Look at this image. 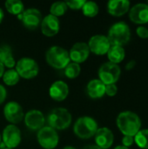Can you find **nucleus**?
I'll use <instances>...</instances> for the list:
<instances>
[{
  "instance_id": "12",
  "label": "nucleus",
  "mask_w": 148,
  "mask_h": 149,
  "mask_svg": "<svg viewBox=\"0 0 148 149\" xmlns=\"http://www.w3.org/2000/svg\"><path fill=\"white\" fill-rule=\"evenodd\" d=\"M24 120L25 126L31 130L41 129L45 122V119L43 113L37 109H32L27 112L24 115Z\"/></svg>"
},
{
  "instance_id": "17",
  "label": "nucleus",
  "mask_w": 148,
  "mask_h": 149,
  "mask_svg": "<svg viewBox=\"0 0 148 149\" xmlns=\"http://www.w3.org/2000/svg\"><path fill=\"white\" fill-rule=\"evenodd\" d=\"M113 134L107 127L98 128L95 134L96 145L101 149H108L113 143Z\"/></svg>"
},
{
  "instance_id": "31",
  "label": "nucleus",
  "mask_w": 148,
  "mask_h": 149,
  "mask_svg": "<svg viewBox=\"0 0 148 149\" xmlns=\"http://www.w3.org/2000/svg\"><path fill=\"white\" fill-rule=\"evenodd\" d=\"M137 35L141 38H148V29L144 26H140L136 30Z\"/></svg>"
},
{
  "instance_id": "36",
  "label": "nucleus",
  "mask_w": 148,
  "mask_h": 149,
  "mask_svg": "<svg viewBox=\"0 0 148 149\" xmlns=\"http://www.w3.org/2000/svg\"><path fill=\"white\" fill-rule=\"evenodd\" d=\"M3 73H4V66L2 63H0V78L3 77Z\"/></svg>"
},
{
  "instance_id": "24",
  "label": "nucleus",
  "mask_w": 148,
  "mask_h": 149,
  "mask_svg": "<svg viewBox=\"0 0 148 149\" xmlns=\"http://www.w3.org/2000/svg\"><path fill=\"white\" fill-rule=\"evenodd\" d=\"M20 79V76L17 72L15 69H8L7 71H4V73L3 75V82L10 86H15L18 83Z\"/></svg>"
},
{
  "instance_id": "3",
  "label": "nucleus",
  "mask_w": 148,
  "mask_h": 149,
  "mask_svg": "<svg viewBox=\"0 0 148 149\" xmlns=\"http://www.w3.org/2000/svg\"><path fill=\"white\" fill-rule=\"evenodd\" d=\"M48 65L56 69H65L70 63L69 52L63 47L54 45L48 49L45 54Z\"/></svg>"
},
{
  "instance_id": "6",
  "label": "nucleus",
  "mask_w": 148,
  "mask_h": 149,
  "mask_svg": "<svg viewBox=\"0 0 148 149\" xmlns=\"http://www.w3.org/2000/svg\"><path fill=\"white\" fill-rule=\"evenodd\" d=\"M18 75L25 79L35 78L39 71L36 60L31 58H22L16 63V69Z\"/></svg>"
},
{
  "instance_id": "2",
  "label": "nucleus",
  "mask_w": 148,
  "mask_h": 149,
  "mask_svg": "<svg viewBox=\"0 0 148 149\" xmlns=\"http://www.w3.org/2000/svg\"><path fill=\"white\" fill-rule=\"evenodd\" d=\"M131 31L125 22H118L113 24L108 31L107 38L111 45L122 46L130 40Z\"/></svg>"
},
{
  "instance_id": "15",
  "label": "nucleus",
  "mask_w": 148,
  "mask_h": 149,
  "mask_svg": "<svg viewBox=\"0 0 148 149\" xmlns=\"http://www.w3.org/2000/svg\"><path fill=\"white\" fill-rule=\"evenodd\" d=\"M60 24L58 17L51 14L45 16L41 22V31L46 37H53L59 31Z\"/></svg>"
},
{
  "instance_id": "29",
  "label": "nucleus",
  "mask_w": 148,
  "mask_h": 149,
  "mask_svg": "<svg viewBox=\"0 0 148 149\" xmlns=\"http://www.w3.org/2000/svg\"><path fill=\"white\" fill-rule=\"evenodd\" d=\"M65 3L68 8H71L72 10H80L85 4V0H71Z\"/></svg>"
},
{
  "instance_id": "4",
  "label": "nucleus",
  "mask_w": 148,
  "mask_h": 149,
  "mask_svg": "<svg viewBox=\"0 0 148 149\" xmlns=\"http://www.w3.org/2000/svg\"><path fill=\"white\" fill-rule=\"evenodd\" d=\"M47 122L49 127L55 130H64L70 127L72 123V114L65 108H54L48 114Z\"/></svg>"
},
{
  "instance_id": "32",
  "label": "nucleus",
  "mask_w": 148,
  "mask_h": 149,
  "mask_svg": "<svg viewBox=\"0 0 148 149\" xmlns=\"http://www.w3.org/2000/svg\"><path fill=\"white\" fill-rule=\"evenodd\" d=\"M133 142H134V139L132 136H126V135H125L124 138L122 139L123 146L126 147V148H128V147L132 146L133 144Z\"/></svg>"
},
{
  "instance_id": "19",
  "label": "nucleus",
  "mask_w": 148,
  "mask_h": 149,
  "mask_svg": "<svg viewBox=\"0 0 148 149\" xmlns=\"http://www.w3.org/2000/svg\"><path fill=\"white\" fill-rule=\"evenodd\" d=\"M130 2L127 0H112L107 3V11L114 17H120L129 10Z\"/></svg>"
},
{
  "instance_id": "34",
  "label": "nucleus",
  "mask_w": 148,
  "mask_h": 149,
  "mask_svg": "<svg viewBox=\"0 0 148 149\" xmlns=\"http://www.w3.org/2000/svg\"><path fill=\"white\" fill-rule=\"evenodd\" d=\"M135 64H136V62H135L134 60H132V61L128 62V63L126 64V70H132V69L135 66Z\"/></svg>"
},
{
  "instance_id": "28",
  "label": "nucleus",
  "mask_w": 148,
  "mask_h": 149,
  "mask_svg": "<svg viewBox=\"0 0 148 149\" xmlns=\"http://www.w3.org/2000/svg\"><path fill=\"white\" fill-rule=\"evenodd\" d=\"M80 71H81V67L79 64L70 62L65 68V75L68 79H76L79 75Z\"/></svg>"
},
{
  "instance_id": "16",
  "label": "nucleus",
  "mask_w": 148,
  "mask_h": 149,
  "mask_svg": "<svg viewBox=\"0 0 148 149\" xmlns=\"http://www.w3.org/2000/svg\"><path fill=\"white\" fill-rule=\"evenodd\" d=\"M129 17L135 24H143L148 23V4L138 3L130 10Z\"/></svg>"
},
{
  "instance_id": "30",
  "label": "nucleus",
  "mask_w": 148,
  "mask_h": 149,
  "mask_svg": "<svg viewBox=\"0 0 148 149\" xmlns=\"http://www.w3.org/2000/svg\"><path fill=\"white\" fill-rule=\"evenodd\" d=\"M118 92V87L115 84H111V85H106V93L108 95V96H114L116 95Z\"/></svg>"
},
{
  "instance_id": "5",
  "label": "nucleus",
  "mask_w": 148,
  "mask_h": 149,
  "mask_svg": "<svg viewBox=\"0 0 148 149\" xmlns=\"http://www.w3.org/2000/svg\"><path fill=\"white\" fill-rule=\"evenodd\" d=\"M98 130V123L89 116L79 118L73 127V132L76 136L80 139H90L95 135Z\"/></svg>"
},
{
  "instance_id": "33",
  "label": "nucleus",
  "mask_w": 148,
  "mask_h": 149,
  "mask_svg": "<svg viewBox=\"0 0 148 149\" xmlns=\"http://www.w3.org/2000/svg\"><path fill=\"white\" fill-rule=\"evenodd\" d=\"M6 96H7V92H6V89L4 88V86L3 85L0 84V105L2 103H3V101L5 100L6 99Z\"/></svg>"
},
{
  "instance_id": "21",
  "label": "nucleus",
  "mask_w": 148,
  "mask_h": 149,
  "mask_svg": "<svg viewBox=\"0 0 148 149\" xmlns=\"http://www.w3.org/2000/svg\"><path fill=\"white\" fill-rule=\"evenodd\" d=\"M0 63H2L4 67H8L9 69H12L16 65V61L13 58L10 46L7 45L0 46Z\"/></svg>"
},
{
  "instance_id": "9",
  "label": "nucleus",
  "mask_w": 148,
  "mask_h": 149,
  "mask_svg": "<svg viewBox=\"0 0 148 149\" xmlns=\"http://www.w3.org/2000/svg\"><path fill=\"white\" fill-rule=\"evenodd\" d=\"M3 143L7 148H16L21 142V132L15 125H8L3 131Z\"/></svg>"
},
{
  "instance_id": "1",
  "label": "nucleus",
  "mask_w": 148,
  "mask_h": 149,
  "mask_svg": "<svg viewBox=\"0 0 148 149\" xmlns=\"http://www.w3.org/2000/svg\"><path fill=\"white\" fill-rule=\"evenodd\" d=\"M117 126L124 135L134 137L140 130L141 121L136 113L126 111L119 114L117 118Z\"/></svg>"
},
{
  "instance_id": "41",
  "label": "nucleus",
  "mask_w": 148,
  "mask_h": 149,
  "mask_svg": "<svg viewBox=\"0 0 148 149\" xmlns=\"http://www.w3.org/2000/svg\"><path fill=\"white\" fill-rule=\"evenodd\" d=\"M3 149H10V148H3Z\"/></svg>"
},
{
  "instance_id": "13",
  "label": "nucleus",
  "mask_w": 148,
  "mask_h": 149,
  "mask_svg": "<svg viewBox=\"0 0 148 149\" xmlns=\"http://www.w3.org/2000/svg\"><path fill=\"white\" fill-rule=\"evenodd\" d=\"M22 22L24 25L30 30H34L38 27L42 22L41 12L35 8H30L22 13Z\"/></svg>"
},
{
  "instance_id": "42",
  "label": "nucleus",
  "mask_w": 148,
  "mask_h": 149,
  "mask_svg": "<svg viewBox=\"0 0 148 149\" xmlns=\"http://www.w3.org/2000/svg\"><path fill=\"white\" fill-rule=\"evenodd\" d=\"M147 4H148V3H147Z\"/></svg>"
},
{
  "instance_id": "40",
  "label": "nucleus",
  "mask_w": 148,
  "mask_h": 149,
  "mask_svg": "<svg viewBox=\"0 0 148 149\" xmlns=\"http://www.w3.org/2000/svg\"><path fill=\"white\" fill-rule=\"evenodd\" d=\"M0 143H1V135H0Z\"/></svg>"
},
{
  "instance_id": "23",
  "label": "nucleus",
  "mask_w": 148,
  "mask_h": 149,
  "mask_svg": "<svg viewBox=\"0 0 148 149\" xmlns=\"http://www.w3.org/2000/svg\"><path fill=\"white\" fill-rule=\"evenodd\" d=\"M5 8L12 15L18 16L24 12V3L20 0H7Z\"/></svg>"
},
{
  "instance_id": "39",
  "label": "nucleus",
  "mask_w": 148,
  "mask_h": 149,
  "mask_svg": "<svg viewBox=\"0 0 148 149\" xmlns=\"http://www.w3.org/2000/svg\"><path fill=\"white\" fill-rule=\"evenodd\" d=\"M63 149H76L74 147H72V146H66L65 148H64Z\"/></svg>"
},
{
  "instance_id": "22",
  "label": "nucleus",
  "mask_w": 148,
  "mask_h": 149,
  "mask_svg": "<svg viewBox=\"0 0 148 149\" xmlns=\"http://www.w3.org/2000/svg\"><path fill=\"white\" fill-rule=\"evenodd\" d=\"M125 56H126V52L122 46L111 45L109 51L107 52L108 59L110 60L111 63H113L116 65L123 61V59L125 58Z\"/></svg>"
},
{
  "instance_id": "8",
  "label": "nucleus",
  "mask_w": 148,
  "mask_h": 149,
  "mask_svg": "<svg viewBox=\"0 0 148 149\" xmlns=\"http://www.w3.org/2000/svg\"><path fill=\"white\" fill-rule=\"evenodd\" d=\"M120 67L113 63L107 62L103 64L99 70V80L102 81L106 86L115 84L120 76Z\"/></svg>"
},
{
  "instance_id": "7",
  "label": "nucleus",
  "mask_w": 148,
  "mask_h": 149,
  "mask_svg": "<svg viewBox=\"0 0 148 149\" xmlns=\"http://www.w3.org/2000/svg\"><path fill=\"white\" fill-rule=\"evenodd\" d=\"M39 145L44 149H54L58 144L59 137L55 129L47 126L38 130L37 134Z\"/></svg>"
},
{
  "instance_id": "14",
  "label": "nucleus",
  "mask_w": 148,
  "mask_h": 149,
  "mask_svg": "<svg viewBox=\"0 0 148 149\" xmlns=\"http://www.w3.org/2000/svg\"><path fill=\"white\" fill-rule=\"evenodd\" d=\"M90 55L88 45L84 42H78L74 44L69 52L70 59L77 64L85 62Z\"/></svg>"
},
{
  "instance_id": "37",
  "label": "nucleus",
  "mask_w": 148,
  "mask_h": 149,
  "mask_svg": "<svg viewBox=\"0 0 148 149\" xmlns=\"http://www.w3.org/2000/svg\"><path fill=\"white\" fill-rule=\"evenodd\" d=\"M3 10L0 8V24H1V22L3 21Z\"/></svg>"
},
{
  "instance_id": "35",
  "label": "nucleus",
  "mask_w": 148,
  "mask_h": 149,
  "mask_svg": "<svg viewBox=\"0 0 148 149\" xmlns=\"http://www.w3.org/2000/svg\"><path fill=\"white\" fill-rule=\"evenodd\" d=\"M83 149H101L99 148L97 145H87L86 147H85Z\"/></svg>"
},
{
  "instance_id": "18",
  "label": "nucleus",
  "mask_w": 148,
  "mask_h": 149,
  "mask_svg": "<svg viewBox=\"0 0 148 149\" xmlns=\"http://www.w3.org/2000/svg\"><path fill=\"white\" fill-rule=\"evenodd\" d=\"M49 94L52 100L56 101H63L69 94V87L65 82L62 80H57L50 86Z\"/></svg>"
},
{
  "instance_id": "27",
  "label": "nucleus",
  "mask_w": 148,
  "mask_h": 149,
  "mask_svg": "<svg viewBox=\"0 0 148 149\" xmlns=\"http://www.w3.org/2000/svg\"><path fill=\"white\" fill-rule=\"evenodd\" d=\"M67 8L68 7H67L65 2L58 1V2H55L51 4V6L50 8V12H51V15L58 17L60 16H63L66 12Z\"/></svg>"
},
{
  "instance_id": "26",
  "label": "nucleus",
  "mask_w": 148,
  "mask_h": 149,
  "mask_svg": "<svg viewBox=\"0 0 148 149\" xmlns=\"http://www.w3.org/2000/svg\"><path fill=\"white\" fill-rule=\"evenodd\" d=\"M133 139L139 148L148 149V129L140 130Z\"/></svg>"
},
{
  "instance_id": "25",
  "label": "nucleus",
  "mask_w": 148,
  "mask_h": 149,
  "mask_svg": "<svg viewBox=\"0 0 148 149\" xmlns=\"http://www.w3.org/2000/svg\"><path fill=\"white\" fill-rule=\"evenodd\" d=\"M82 11L85 16L89 17H93L99 13V5L92 1H85L82 7Z\"/></svg>"
},
{
  "instance_id": "20",
  "label": "nucleus",
  "mask_w": 148,
  "mask_h": 149,
  "mask_svg": "<svg viewBox=\"0 0 148 149\" xmlns=\"http://www.w3.org/2000/svg\"><path fill=\"white\" fill-rule=\"evenodd\" d=\"M86 91L90 98L99 99L106 94V85L99 79H92L87 84Z\"/></svg>"
},
{
  "instance_id": "38",
  "label": "nucleus",
  "mask_w": 148,
  "mask_h": 149,
  "mask_svg": "<svg viewBox=\"0 0 148 149\" xmlns=\"http://www.w3.org/2000/svg\"><path fill=\"white\" fill-rule=\"evenodd\" d=\"M114 149H129L128 148H126V147H124V146H118V147H116Z\"/></svg>"
},
{
  "instance_id": "11",
  "label": "nucleus",
  "mask_w": 148,
  "mask_h": 149,
  "mask_svg": "<svg viewBox=\"0 0 148 149\" xmlns=\"http://www.w3.org/2000/svg\"><path fill=\"white\" fill-rule=\"evenodd\" d=\"M3 114L5 119L12 125L21 122L24 119L23 108L17 102L15 101H10L4 106Z\"/></svg>"
},
{
  "instance_id": "10",
  "label": "nucleus",
  "mask_w": 148,
  "mask_h": 149,
  "mask_svg": "<svg viewBox=\"0 0 148 149\" xmlns=\"http://www.w3.org/2000/svg\"><path fill=\"white\" fill-rule=\"evenodd\" d=\"M88 47L90 52H93L96 55H104L106 54L111 47V44L107 37L104 35H94L92 36L88 42Z\"/></svg>"
}]
</instances>
